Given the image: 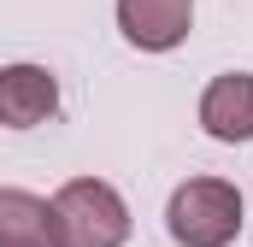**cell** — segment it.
Returning <instances> with one entry per match:
<instances>
[{
    "label": "cell",
    "mask_w": 253,
    "mask_h": 247,
    "mask_svg": "<svg viewBox=\"0 0 253 247\" xmlns=\"http://www.w3.org/2000/svg\"><path fill=\"white\" fill-rule=\"evenodd\" d=\"M165 224L183 247H230L236 230H242V194L218 177H189L171 194Z\"/></svg>",
    "instance_id": "1"
},
{
    "label": "cell",
    "mask_w": 253,
    "mask_h": 247,
    "mask_svg": "<svg viewBox=\"0 0 253 247\" xmlns=\"http://www.w3.org/2000/svg\"><path fill=\"white\" fill-rule=\"evenodd\" d=\"M53 218H59L65 247H124L129 242V212L118 188L100 177H77L53 194Z\"/></svg>",
    "instance_id": "2"
},
{
    "label": "cell",
    "mask_w": 253,
    "mask_h": 247,
    "mask_svg": "<svg viewBox=\"0 0 253 247\" xmlns=\"http://www.w3.org/2000/svg\"><path fill=\"white\" fill-rule=\"evenodd\" d=\"M194 0H118V30L141 53H165L189 36Z\"/></svg>",
    "instance_id": "3"
},
{
    "label": "cell",
    "mask_w": 253,
    "mask_h": 247,
    "mask_svg": "<svg viewBox=\"0 0 253 247\" xmlns=\"http://www.w3.org/2000/svg\"><path fill=\"white\" fill-rule=\"evenodd\" d=\"M53 106H59V82H53L42 65H6V71H0V124H6V129L47 124Z\"/></svg>",
    "instance_id": "4"
},
{
    "label": "cell",
    "mask_w": 253,
    "mask_h": 247,
    "mask_svg": "<svg viewBox=\"0 0 253 247\" xmlns=\"http://www.w3.org/2000/svg\"><path fill=\"white\" fill-rule=\"evenodd\" d=\"M200 124L218 141H253V77L230 71L200 94Z\"/></svg>",
    "instance_id": "5"
},
{
    "label": "cell",
    "mask_w": 253,
    "mask_h": 247,
    "mask_svg": "<svg viewBox=\"0 0 253 247\" xmlns=\"http://www.w3.org/2000/svg\"><path fill=\"white\" fill-rule=\"evenodd\" d=\"M0 247H65L53 206L30 188H0Z\"/></svg>",
    "instance_id": "6"
}]
</instances>
